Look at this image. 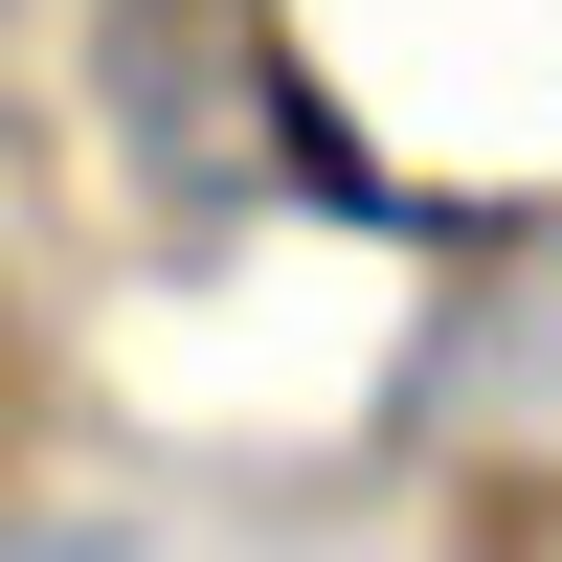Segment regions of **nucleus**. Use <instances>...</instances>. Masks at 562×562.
Masks as SVG:
<instances>
[{
	"instance_id": "obj_1",
	"label": "nucleus",
	"mask_w": 562,
	"mask_h": 562,
	"mask_svg": "<svg viewBox=\"0 0 562 562\" xmlns=\"http://www.w3.org/2000/svg\"><path fill=\"white\" fill-rule=\"evenodd\" d=\"M0 562H113V518H0Z\"/></svg>"
}]
</instances>
